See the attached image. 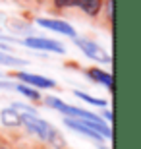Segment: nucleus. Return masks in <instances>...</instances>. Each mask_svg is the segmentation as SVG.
<instances>
[{"label":"nucleus","mask_w":141,"mask_h":149,"mask_svg":"<svg viewBox=\"0 0 141 149\" xmlns=\"http://www.w3.org/2000/svg\"><path fill=\"white\" fill-rule=\"evenodd\" d=\"M12 107L19 112V116H22V126L27 128V132H31L33 136L41 138L43 141H47L49 145H52V147H56V149H62L66 145L64 138L60 136V132L52 124L43 120V118L37 114L35 109H31V107H27V105H22V103H14Z\"/></svg>","instance_id":"f257e3e1"},{"label":"nucleus","mask_w":141,"mask_h":149,"mask_svg":"<svg viewBox=\"0 0 141 149\" xmlns=\"http://www.w3.org/2000/svg\"><path fill=\"white\" fill-rule=\"evenodd\" d=\"M47 105L56 109V111L64 112L66 116H70V118H79V120H101L97 114H93L89 111H83V109H77V107H72L64 101L56 99V97H47Z\"/></svg>","instance_id":"f03ea898"},{"label":"nucleus","mask_w":141,"mask_h":149,"mask_svg":"<svg viewBox=\"0 0 141 149\" xmlns=\"http://www.w3.org/2000/svg\"><path fill=\"white\" fill-rule=\"evenodd\" d=\"M74 41H76V45L89 56V58H93V60H97V62H103V64H108L110 62V54L101 47V45L93 43L89 39H81V37H74Z\"/></svg>","instance_id":"7ed1b4c3"},{"label":"nucleus","mask_w":141,"mask_h":149,"mask_svg":"<svg viewBox=\"0 0 141 149\" xmlns=\"http://www.w3.org/2000/svg\"><path fill=\"white\" fill-rule=\"evenodd\" d=\"M25 47L29 49H37V50H49V52H56V54H62L64 52V47L58 43V41H52V39H44V37H27L25 41Z\"/></svg>","instance_id":"20e7f679"},{"label":"nucleus","mask_w":141,"mask_h":149,"mask_svg":"<svg viewBox=\"0 0 141 149\" xmlns=\"http://www.w3.org/2000/svg\"><path fill=\"white\" fill-rule=\"evenodd\" d=\"M37 23L41 27H47L50 31H56V33H62L66 37H76V29L72 27L70 23L62 22V19H47V17H41L37 19Z\"/></svg>","instance_id":"39448f33"},{"label":"nucleus","mask_w":141,"mask_h":149,"mask_svg":"<svg viewBox=\"0 0 141 149\" xmlns=\"http://www.w3.org/2000/svg\"><path fill=\"white\" fill-rule=\"evenodd\" d=\"M17 77L22 79L23 83H27L31 87H41V89H47V87H56V81L50 79V77H44V76H37V74H27V72H19Z\"/></svg>","instance_id":"423d86ee"},{"label":"nucleus","mask_w":141,"mask_h":149,"mask_svg":"<svg viewBox=\"0 0 141 149\" xmlns=\"http://www.w3.org/2000/svg\"><path fill=\"white\" fill-rule=\"evenodd\" d=\"M0 120H2V124L4 126H22V116H19V112L14 109V107H8V109H4V111L0 112Z\"/></svg>","instance_id":"0eeeda50"},{"label":"nucleus","mask_w":141,"mask_h":149,"mask_svg":"<svg viewBox=\"0 0 141 149\" xmlns=\"http://www.w3.org/2000/svg\"><path fill=\"white\" fill-rule=\"evenodd\" d=\"M0 87H10V89H14V91H19L22 95H25V97H29V99H33V101L39 99V91L29 87L27 83H14V85H12V83H8V81H0Z\"/></svg>","instance_id":"6e6552de"},{"label":"nucleus","mask_w":141,"mask_h":149,"mask_svg":"<svg viewBox=\"0 0 141 149\" xmlns=\"http://www.w3.org/2000/svg\"><path fill=\"white\" fill-rule=\"evenodd\" d=\"M87 74H89V77H91V79H95L97 83H103L104 87L112 89V85H114V79H112V76H110V74L103 72V70H99V68H91V70H89Z\"/></svg>","instance_id":"1a4fd4ad"},{"label":"nucleus","mask_w":141,"mask_h":149,"mask_svg":"<svg viewBox=\"0 0 141 149\" xmlns=\"http://www.w3.org/2000/svg\"><path fill=\"white\" fill-rule=\"evenodd\" d=\"M101 6H103L101 0H77V8H81L89 16H97L99 10H101Z\"/></svg>","instance_id":"9d476101"},{"label":"nucleus","mask_w":141,"mask_h":149,"mask_svg":"<svg viewBox=\"0 0 141 149\" xmlns=\"http://www.w3.org/2000/svg\"><path fill=\"white\" fill-rule=\"evenodd\" d=\"M0 64H4V66H25L27 62L22 60V58H16V56L8 54V52H0Z\"/></svg>","instance_id":"9b49d317"},{"label":"nucleus","mask_w":141,"mask_h":149,"mask_svg":"<svg viewBox=\"0 0 141 149\" xmlns=\"http://www.w3.org/2000/svg\"><path fill=\"white\" fill-rule=\"evenodd\" d=\"M74 95L79 97V99H83V101H87V103H91V105H97V107H104V105H106V101H104V99H95V97L83 93V91H74Z\"/></svg>","instance_id":"f8f14e48"},{"label":"nucleus","mask_w":141,"mask_h":149,"mask_svg":"<svg viewBox=\"0 0 141 149\" xmlns=\"http://www.w3.org/2000/svg\"><path fill=\"white\" fill-rule=\"evenodd\" d=\"M58 8H72V6H77V0H54Z\"/></svg>","instance_id":"ddd939ff"},{"label":"nucleus","mask_w":141,"mask_h":149,"mask_svg":"<svg viewBox=\"0 0 141 149\" xmlns=\"http://www.w3.org/2000/svg\"><path fill=\"white\" fill-rule=\"evenodd\" d=\"M104 118H108V120L112 122V112H110V111H104Z\"/></svg>","instance_id":"4468645a"},{"label":"nucleus","mask_w":141,"mask_h":149,"mask_svg":"<svg viewBox=\"0 0 141 149\" xmlns=\"http://www.w3.org/2000/svg\"><path fill=\"white\" fill-rule=\"evenodd\" d=\"M108 16L112 17V0H108Z\"/></svg>","instance_id":"2eb2a0df"},{"label":"nucleus","mask_w":141,"mask_h":149,"mask_svg":"<svg viewBox=\"0 0 141 149\" xmlns=\"http://www.w3.org/2000/svg\"><path fill=\"white\" fill-rule=\"evenodd\" d=\"M0 149H8V147H0Z\"/></svg>","instance_id":"dca6fc26"},{"label":"nucleus","mask_w":141,"mask_h":149,"mask_svg":"<svg viewBox=\"0 0 141 149\" xmlns=\"http://www.w3.org/2000/svg\"><path fill=\"white\" fill-rule=\"evenodd\" d=\"M103 149H104V147H103Z\"/></svg>","instance_id":"f3484780"}]
</instances>
